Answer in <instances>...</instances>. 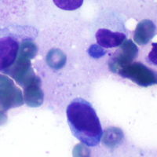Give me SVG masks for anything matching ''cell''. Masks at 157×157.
<instances>
[{"label": "cell", "instance_id": "5", "mask_svg": "<svg viewBox=\"0 0 157 157\" xmlns=\"http://www.w3.org/2000/svg\"><path fill=\"white\" fill-rule=\"evenodd\" d=\"M137 50L134 43L131 40L123 42L121 48L116 52L115 55L109 62L110 69L114 72H117L119 69L132 62L137 57Z\"/></svg>", "mask_w": 157, "mask_h": 157}, {"label": "cell", "instance_id": "6", "mask_svg": "<svg viewBox=\"0 0 157 157\" xmlns=\"http://www.w3.org/2000/svg\"><path fill=\"white\" fill-rule=\"evenodd\" d=\"M125 39V34L122 32H114L109 29H101L96 32L97 43L104 48L119 47L123 43Z\"/></svg>", "mask_w": 157, "mask_h": 157}, {"label": "cell", "instance_id": "1", "mask_svg": "<svg viewBox=\"0 0 157 157\" xmlns=\"http://www.w3.org/2000/svg\"><path fill=\"white\" fill-rule=\"evenodd\" d=\"M66 114L71 133L77 139L90 147L96 146L100 143L103 130L90 102L76 98L69 104Z\"/></svg>", "mask_w": 157, "mask_h": 157}, {"label": "cell", "instance_id": "10", "mask_svg": "<svg viewBox=\"0 0 157 157\" xmlns=\"http://www.w3.org/2000/svg\"><path fill=\"white\" fill-rule=\"evenodd\" d=\"M6 120V116L2 111L0 110V125L5 123Z\"/></svg>", "mask_w": 157, "mask_h": 157}, {"label": "cell", "instance_id": "2", "mask_svg": "<svg viewBox=\"0 0 157 157\" xmlns=\"http://www.w3.org/2000/svg\"><path fill=\"white\" fill-rule=\"evenodd\" d=\"M31 38L27 32L0 29V71L6 73L16 62L22 42Z\"/></svg>", "mask_w": 157, "mask_h": 157}, {"label": "cell", "instance_id": "3", "mask_svg": "<svg viewBox=\"0 0 157 157\" xmlns=\"http://www.w3.org/2000/svg\"><path fill=\"white\" fill-rule=\"evenodd\" d=\"M117 73L139 86H148L157 84V71L140 62L130 63L118 70Z\"/></svg>", "mask_w": 157, "mask_h": 157}, {"label": "cell", "instance_id": "8", "mask_svg": "<svg viewBox=\"0 0 157 157\" xmlns=\"http://www.w3.org/2000/svg\"><path fill=\"white\" fill-rule=\"evenodd\" d=\"M57 7L64 10H75L82 5L83 0H53Z\"/></svg>", "mask_w": 157, "mask_h": 157}, {"label": "cell", "instance_id": "9", "mask_svg": "<svg viewBox=\"0 0 157 157\" xmlns=\"http://www.w3.org/2000/svg\"><path fill=\"white\" fill-rule=\"evenodd\" d=\"M152 45V50L148 55V61L157 66V43H153Z\"/></svg>", "mask_w": 157, "mask_h": 157}, {"label": "cell", "instance_id": "7", "mask_svg": "<svg viewBox=\"0 0 157 157\" xmlns=\"http://www.w3.org/2000/svg\"><path fill=\"white\" fill-rule=\"evenodd\" d=\"M155 32V26L149 20H144L137 25L134 32V40L140 45L148 43Z\"/></svg>", "mask_w": 157, "mask_h": 157}, {"label": "cell", "instance_id": "4", "mask_svg": "<svg viewBox=\"0 0 157 157\" xmlns=\"http://www.w3.org/2000/svg\"><path fill=\"white\" fill-rule=\"evenodd\" d=\"M23 103L21 92L10 78L0 75V109L8 110L21 105Z\"/></svg>", "mask_w": 157, "mask_h": 157}]
</instances>
